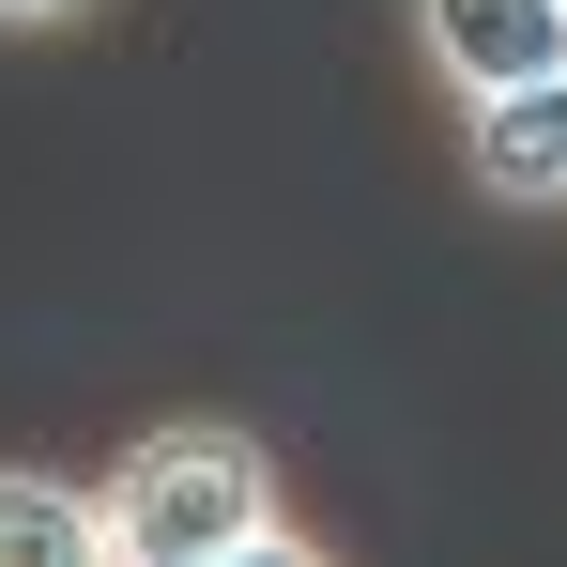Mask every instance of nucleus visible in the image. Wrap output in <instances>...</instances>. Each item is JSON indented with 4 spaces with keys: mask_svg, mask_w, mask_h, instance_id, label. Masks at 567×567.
Segmentation results:
<instances>
[{
    "mask_svg": "<svg viewBox=\"0 0 567 567\" xmlns=\"http://www.w3.org/2000/svg\"><path fill=\"white\" fill-rule=\"evenodd\" d=\"M93 522H107V567H230V553H307V537H291L277 461H261V430H230V414H169V430H138V445L93 475Z\"/></svg>",
    "mask_w": 567,
    "mask_h": 567,
    "instance_id": "obj_1",
    "label": "nucleus"
},
{
    "mask_svg": "<svg viewBox=\"0 0 567 567\" xmlns=\"http://www.w3.org/2000/svg\"><path fill=\"white\" fill-rule=\"evenodd\" d=\"M0 567H107L93 491H78V475H31V461H0Z\"/></svg>",
    "mask_w": 567,
    "mask_h": 567,
    "instance_id": "obj_4",
    "label": "nucleus"
},
{
    "mask_svg": "<svg viewBox=\"0 0 567 567\" xmlns=\"http://www.w3.org/2000/svg\"><path fill=\"white\" fill-rule=\"evenodd\" d=\"M461 169H475V199H506V215L567 199V62H553V78H506V93L461 107Z\"/></svg>",
    "mask_w": 567,
    "mask_h": 567,
    "instance_id": "obj_3",
    "label": "nucleus"
},
{
    "mask_svg": "<svg viewBox=\"0 0 567 567\" xmlns=\"http://www.w3.org/2000/svg\"><path fill=\"white\" fill-rule=\"evenodd\" d=\"M62 16H93V0H0V31H62Z\"/></svg>",
    "mask_w": 567,
    "mask_h": 567,
    "instance_id": "obj_5",
    "label": "nucleus"
},
{
    "mask_svg": "<svg viewBox=\"0 0 567 567\" xmlns=\"http://www.w3.org/2000/svg\"><path fill=\"white\" fill-rule=\"evenodd\" d=\"M414 62L445 93H506V78H553L567 62V0H414Z\"/></svg>",
    "mask_w": 567,
    "mask_h": 567,
    "instance_id": "obj_2",
    "label": "nucleus"
}]
</instances>
